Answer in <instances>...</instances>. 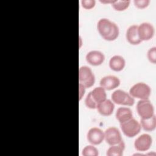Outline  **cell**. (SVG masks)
<instances>
[{"instance_id": "cell-1", "label": "cell", "mask_w": 156, "mask_h": 156, "mask_svg": "<svg viewBox=\"0 0 156 156\" xmlns=\"http://www.w3.org/2000/svg\"><path fill=\"white\" fill-rule=\"evenodd\" d=\"M97 29L101 36L107 41L116 40L119 34L118 25L108 18L100 19L97 23Z\"/></svg>"}, {"instance_id": "cell-2", "label": "cell", "mask_w": 156, "mask_h": 156, "mask_svg": "<svg viewBox=\"0 0 156 156\" xmlns=\"http://www.w3.org/2000/svg\"><path fill=\"white\" fill-rule=\"evenodd\" d=\"M151 93L150 87L144 82H138L134 84L129 90V94L135 98L148 99Z\"/></svg>"}, {"instance_id": "cell-3", "label": "cell", "mask_w": 156, "mask_h": 156, "mask_svg": "<svg viewBox=\"0 0 156 156\" xmlns=\"http://www.w3.org/2000/svg\"><path fill=\"white\" fill-rule=\"evenodd\" d=\"M120 127L123 133L129 138L135 136L140 133L141 129L140 123L133 118L120 123Z\"/></svg>"}, {"instance_id": "cell-4", "label": "cell", "mask_w": 156, "mask_h": 156, "mask_svg": "<svg viewBox=\"0 0 156 156\" xmlns=\"http://www.w3.org/2000/svg\"><path fill=\"white\" fill-rule=\"evenodd\" d=\"M112 100L113 103L118 105L132 106L135 103L134 98L129 93L122 90H116L111 95Z\"/></svg>"}, {"instance_id": "cell-5", "label": "cell", "mask_w": 156, "mask_h": 156, "mask_svg": "<svg viewBox=\"0 0 156 156\" xmlns=\"http://www.w3.org/2000/svg\"><path fill=\"white\" fill-rule=\"evenodd\" d=\"M79 83L85 88L92 87L95 82V76L91 69L87 66H82L79 69Z\"/></svg>"}, {"instance_id": "cell-6", "label": "cell", "mask_w": 156, "mask_h": 156, "mask_svg": "<svg viewBox=\"0 0 156 156\" xmlns=\"http://www.w3.org/2000/svg\"><path fill=\"white\" fill-rule=\"evenodd\" d=\"M138 114L141 119H146L154 115L153 104L148 99H140L136 104Z\"/></svg>"}, {"instance_id": "cell-7", "label": "cell", "mask_w": 156, "mask_h": 156, "mask_svg": "<svg viewBox=\"0 0 156 156\" xmlns=\"http://www.w3.org/2000/svg\"><path fill=\"white\" fill-rule=\"evenodd\" d=\"M104 140L110 146L117 144L122 141L119 129L115 127H110L105 130Z\"/></svg>"}, {"instance_id": "cell-8", "label": "cell", "mask_w": 156, "mask_h": 156, "mask_svg": "<svg viewBox=\"0 0 156 156\" xmlns=\"http://www.w3.org/2000/svg\"><path fill=\"white\" fill-rule=\"evenodd\" d=\"M152 143V138L151 136L147 133H143L135 139L134 146L136 151L145 152L150 149Z\"/></svg>"}, {"instance_id": "cell-9", "label": "cell", "mask_w": 156, "mask_h": 156, "mask_svg": "<svg viewBox=\"0 0 156 156\" xmlns=\"http://www.w3.org/2000/svg\"><path fill=\"white\" fill-rule=\"evenodd\" d=\"M138 33L141 41H147L154 37V27L151 23L144 22L138 26Z\"/></svg>"}, {"instance_id": "cell-10", "label": "cell", "mask_w": 156, "mask_h": 156, "mask_svg": "<svg viewBox=\"0 0 156 156\" xmlns=\"http://www.w3.org/2000/svg\"><path fill=\"white\" fill-rule=\"evenodd\" d=\"M87 138L93 145L100 144L104 140V132L98 127H92L88 131Z\"/></svg>"}, {"instance_id": "cell-11", "label": "cell", "mask_w": 156, "mask_h": 156, "mask_svg": "<svg viewBox=\"0 0 156 156\" xmlns=\"http://www.w3.org/2000/svg\"><path fill=\"white\" fill-rule=\"evenodd\" d=\"M85 58L90 65L93 66H99L104 62L105 55L99 51L93 50L87 54Z\"/></svg>"}, {"instance_id": "cell-12", "label": "cell", "mask_w": 156, "mask_h": 156, "mask_svg": "<svg viewBox=\"0 0 156 156\" xmlns=\"http://www.w3.org/2000/svg\"><path fill=\"white\" fill-rule=\"evenodd\" d=\"M119 79L112 75L103 77L100 80V86L105 90H112L117 88L120 85Z\"/></svg>"}, {"instance_id": "cell-13", "label": "cell", "mask_w": 156, "mask_h": 156, "mask_svg": "<svg viewBox=\"0 0 156 156\" xmlns=\"http://www.w3.org/2000/svg\"><path fill=\"white\" fill-rule=\"evenodd\" d=\"M126 37L127 41L133 45L140 44L142 41L139 37L138 33V25L133 24L130 26L126 31Z\"/></svg>"}, {"instance_id": "cell-14", "label": "cell", "mask_w": 156, "mask_h": 156, "mask_svg": "<svg viewBox=\"0 0 156 156\" xmlns=\"http://www.w3.org/2000/svg\"><path fill=\"white\" fill-rule=\"evenodd\" d=\"M96 108L101 115L107 116L113 113L115 108V104L112 101L106 99L104 101L98 104Z\"/></svg>"}, {"instance_id": "cell-15", "label": "cell", "mask_w": 156, "mask_h": 156, "mask_svg": "<svg viewBox=\"0 0 156 156\" xmlns=\"http://www.w3.org/2000/svg\"><path fill=\"white\" fill-rule=\"evenodd\" d=\"M126 66V60L123 57L115 55L109 60V67L115 71H122Z\"/></svg>"}, {"instance_id": "cell-16", "label": "cell", "mask_w": 156, "mask_h": 156, "mask_svg": "<svg viewBox=\"0 0 156 156\" xmlns=\"http://www.w3.org/2000/svg\"><path fill=\"white\" fill-rule=\"evenodd\" d=\"M115 116L119 123H122L132 118L133 113L130 108L121 107L117 109Z\"/></svg>"}, {"instance_id": "cell-17", "label": "cell", "mask_w": 156, "mask_h": 156, "mask_svg": "<svg viewBox=\"0 0 156 156\" xmlns=\"http://www.w3.org/2000/svg\"><path fill=\"white\" fill-rule=\"evenodd\" d=\"M125 149V143L121 141L119 143L110 146L107 149L106 155L107 156H122Z\"/></svg>"}, {"instance_id": "cell-18", "label": "cell", "mask_w": 156, "mask_h": 156, "mask_svg": "<svg viewBox=\"0 0 156 156\" xmlns=\"http://www.w3.org/2000/svg\"><path fill=\"white\" fill-rule=\"evenodd\" d=\"M90 93L92 98L97 104L101 103L107 99L106 90L101 86L94 88L92 91H90Z\"/></svg>"}, {"instance_id": "cell-19", "label": "cell", "mask_w": 156, "mask_h": 156, "mask_svg": "<svg viewBox=\"0 0 156 156\" xmlns=\"http://www.w3.org/2000/svg\"><path fill=\"white\" fill-rule=\"evenodd\" d=\"M141 127L146 131H153L156 127V117L154 115L152 116L146 118L140 119Z\"/></svg>"}, {"instance_id": "cell-20", "label": "cell", "mask_w": 156, "mask_h": 156, "mask_svg": "<svg viewBox=\"0 0 156 156\" xmlns=\"http://www.w3.org/2000/svg\"><path fill=\"white\" fill-rule=\"evenodd\" d=\"M130 1H114L112 4L113 8L117 11H123L127 9L130 5Z\"/></svg>"}, {"instance_id": "cell-21", "label": "cell", "mask_w": 156, "mask_h": 156, "mask_svg": "<svg viewBox=\"0 0 156 156\" xmlns=\"http://www.w3.org/2000/svg\"><path fill=\"white\" fill-rule=\"evenodd\" d=\"M82 154L83 156H98L99 155L98 149L94 145H88L82 149Z\"/></svg>"}, {"instance_id": "cell-22", "label": "cell", "mask_w": 156, "mask_h": 156, "mask_svg": "<svg viewBox=\"0 0 156 156\" xmlns=\"http://www.w3.org/2000/svg\"><path fill=\"white\" fill-rule=\"evenodd\" d=\"M85 104L86 107L90 109H95L97 107V103L95 102V101L93 99V98L91 96L90 91L88 93L85 99Z\"/></svg>"}, {"instance_id": "cell-23", "label": "cell", "mask_w": 156, "mask_h": 156, "mask_svg": "<svg viewBox=\"0 0 156 156\" xmlns=\"http://www.w3.org/2000/svg\"><path fill=\"white\" fill-rule=\"evenodd\" d=\"M147 57L148 60L152 63L155 64L156 63V47L154 46L150 48L147 52Z\"/></svg>"}, {"instance_id": "cell-24", "label": "cell", "mask_w": 156, "mask_h": 156, "mask_svg": "<svg viewBox=\"0 0 156 156\" xmlns=\"http://www.w3.org/2000/svg\"><path fill=\"white\" fill-rule=\"evenodd\" d=\"M82 6L85 9H91L95 6L96 1L94 0H82Z\"/></svg>"}, {"instance_id": "cell-25", "label": "cell", "mask_w": 156, "mask_h": 156, "mask_svg": "<svg viewBox=\"0 0 156 156\" xmlns=\"http://www.w3.org/2000/svg\"><path fill=\"white\" fill-rule=\"evenodd\" d=\"M135 5L138 9H144L147 7L149 4V0H134Z\"/></svg>"}, {"instance_id": "cell-26", "label": "cell", "mask_w": 156, "mask_h": 156, "mask_svg": "<svg viewBox=\"0 0 156 156\" xmlns=\"http://www.w3.org/2000/svg\"><path fill=\"white\" fill-rule=\"evenodd\" d=\"M85 87L84 85H83L81 83H79V100H81L82 98H83V96L85 94Z\"/></svg>"}, {"instance_id": "cell-27", "label": "cell", "mask_w": 156, "mask_h": 156, "mask_svg": "<svg viewBox=\"0 0 156 156\" xmlns=\"http://www.w3.org/2000/svg\"><path fill=\"white\" fill-rule=\"evenodd\" d=\"M100 2H102V3H103V4H112L113 2H114V1H100Z\"/></svg>"}]
</instances>
